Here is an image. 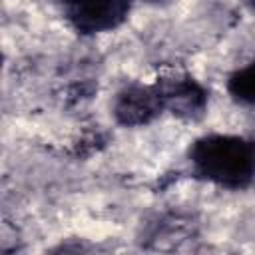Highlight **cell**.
<instances>
[{
	"instance_id": "1",
	"label": "cell",
	"mask_w": 255,
	"mask_h": 255,
	"mask_svg": "<svg viewBox=\"0 0 255 255\" xmlns=\"http://www.w3.org/2000/svg\"><path fill=\"white\" fill-rule=\"evenodd\" d=\"M189 157L199 175L219 185L241 187L255 175V141L239 135H205L191 145Z\"/></svg>"
},
{
	"instance_id": "2",
	"label": "cell",
	"mask_w": 255,
	"mask_h": 255,
	"mask_svg": "<svg viewBox=\"0 0 255 255\" xmlns=\"http://www.w3.org/2000/svg\"><path fill=\"white\" fill-rule=\"evenodd\" d=\"M70 24L82 34L110 32L129 12V0H66Z\"/></svg>"
},
{
	"instance_id": "3",
	"label": "cell",
	"mask_w": 255,
	"mask_h": 255,
	"mask_svg": "<svg viewBox=\"0 0 255 255\" xmlns=\"http://www.w3.org/2000/svg\"><path fill=\"white\" fill-rule=\"evenodd\" d=\"M165 108L157 86H129L114 102V116L122 126L149 124Z\"/></svg>"
},
{
	"instance_id": "4",
	"label": "cell",
	"mask_w": 255,
	"mask_h": 255,
	"mask_svg": "<svg viewBox=\"0 0 255 255\" xmlns=\"http://www.w3.org/2000/svg\"><path fill=\"white\" fill-rule=\"evenodd\" d=\"M155 86L163 98L165 108H169L177 116L193 118L205 108V92L183 74L161 78L155 82Z\"/></svg>"
},
{
	"instance_id": "5",
	"label": "cell",
	"mask_w": 255,
	"mask_h": 255,
	"mask_svg": "<svg viewBox=\"0 0 255 255\" xmlns=\"http://www.w3.org/2000/svg\"><path fill=\"white\" fill-rule=\"evenodd\" d=\"M227 88L237 102L255 104V62L233 72Z\"/></svg>"
},
{
	"instance_id": "6",
	"label": "cell",
	"mask_w": 255,
	"mask_h": 255,
	"mask_svg": "<svg viewBox=\"0 0 255 255\" xmlns=\"http://www.w3.org/2000/svg\"><path fill=\"white\" fill-rule=\"evenodd\" d=\"M251 2H253V6H255V0H251Z\"/></svg>"
}]
</instances>
